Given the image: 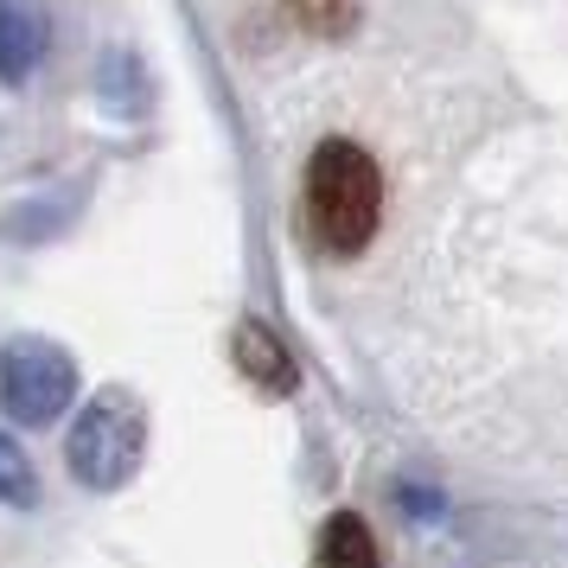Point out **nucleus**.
Here are the masks:
<instances>
[{
    "label": "nucleus",
    "instance_id": "f257e3e1",
    "mask_svg": "<svg viewBox=\"0 0 568 568\" xmlns=\"http://www.w3.org/2000/svg\"><path fill=\"white\" fill-rule=\"evenodd\" d=\"M307 231L326 256H358L377 236V211H384V173L358 141H320L307 160Z\"/></svg>",
    "mask_w": 568,
    "mask_h": 568
},
{
    "label": "nucleus",
    "instance_id": "f03ea898",
    "mask_svg": "<svg viewBox=\"0 0 568 568\" xmlns=\"http://www.w3.org/2000/svg\"><path fill=\"white\" fill-rule=\"evenodd\" d=\"M148 454V415L129 389H103L71 428V473L90 491H115L134 479V466Z\"/></svg>",
    "mask_w": 568,
    "mask_h": 568
},
{
    "label": "nucleus",
    "instance_id": "39448f33",
    "mask_svg": "<svg viewBox=\"0 0 568 568\" xmlns=\"http://www.w3.org/2000/svg\"><path fill=\"white\" fill-rule=\"evenodd\" d=\"M236 358H243V377H250V384L275 389V396L294 389V364H287V352L262 333V326H243V333H236Z\"/></svg>",
    "mask_w": 568,
    "mask_h": 568
},
{
    "label": "nucleus",
    "instance_id": "423d86ee",
    "mask_svg": "<svg viewBox=\"0 0 568 568\" xmlns=\"http://www.w3.org/2000/svg\"><path fill=\"white\" fill-rule=\"evenodd\" d=\"M377 556V542L364 537L358 517H333L326 524V537H320V562H371Z\"/></svg>",
    "mask_w": 568,
    "mask_h": 568
},
{
    "label": "nucleus",
    "instance_id": "7ed1b4c3",
    "mask_svg": "<svg viewBox=\"0 0 568 568\" xmlns=\"http://www.w3.org/2000/svg\"><path fill=\"white\" fill-rule=\"evenodd\" d=\"M71 396H78V364L64 345L52 338H13L7 352H0V403L13 422H52V415L71 409Z\"/></svg>",
    "mask_w": 568,
    "mask_h": 568
},
{
    "label": "nucleus",
    "instance_id": "20e7f679",
    "mask_svg": "<svg viewBox=\"0 0 568 568\" xmlns=\"http://www.w3.org/2000/svg\"><path fill=\"white\" fill-rule=\"evenodd\" d=\"M39 58H45V20L27 0H0V78L7 83L32 78Z\"/></svg>",
    "mask_w": 568,
    "mask_h": 568
},
{
    "label": "nucleus",
    "instance_id": "0eeeda50",
    "mask_svg": "<svg viewBox=\"0 0 568 568\" xmlns=\"http://www.w3.org/2000/svg\"><path fill=\"white\" fill-rule=\"evenodd\" d=\"M0 498H7V505H32V498H39V479H32L20 440H7V435H0Z\"/></svg>",
    "mask_w": 568,
    "mask_h": 568
}]
</instances>
